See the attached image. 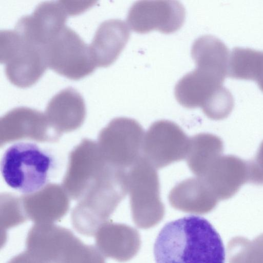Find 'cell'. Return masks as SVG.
Wrapping results in <instances>:
<instances>
[{"instance_id":"2e32d148","label":"cell","mask_w":263,"mask_h":263,"mask_svg":"<svg viewBox=\"0 0 263 263\" xmlns=\"http://www.w3.org/2000/svg\"><path fill=\"white\" fill-rule=\"evenodd\" d=\"M46 113L51 122L59 126H77L85 116V102L76 89L67 87L51 98Z\"/></svg>"},{"instance_id":"5b68a950","label":"cell","mask_w":263,"mask_h":263,"mask_svg":"<svg viewBox=\"0 0 263 263\" xmlns=\"http://www.w3.org/2000/svg\"><path fill=\"white\" fill-rule=\"evenodd\" d=\"M144 135V129L136 120L116 118L102 129L97 144L107 162L128 170L142 156Z\"/></svg>"},{"instance_id":"44dd1931","label":"cell","mask_w":263,"mask_h":263,"mask_svg":"<svg viewBox=\"0 0 263 263\" xmlns=\"http://www.w3.org/2000/svg\"><path fill=\"white\" fill-rule=\"evenodd\" d=\"M0 226L2 236L12 228L21 224L28 219L25 214L21 200H12L2 205Z\"/></svg>"},{"instance_id":"7a4b0ae2","label":"cell","mask_w":263,"mask_h":263,"mask_svg":"<svg viewBox=\"0 0 263 263\" xmlns=\"http://www.w3.org/2000/svg\"><path fill=\"white\" fill-rule=\"evenodd\" d=\"M55 160L49 151L30 142H17L5 151L1 162L2 175L7 184L24 195L46 186Z\"/></svg>"},{"instance_id":"52a82bcc","label":"cell","mask_w":263,"mask_h":263,"mask_svg":"<svg viewBox=\"0 0 263 263\" xmlns=\"http://www.w3.org/2000/svg\"><path fill=\"white\" fill-rule=\"evenodd\" d=\"M128 192L134 219L139 223L157 222L164 206L160 196L156 168L142 156L127 170Z\"/></svg>"},{"instance_id":"4fadbf2b","label":"cell","mask_w":263,"mask_h":263,"mask_svg":"<svg viewBox=\"0 0 263 263\" xmlns=\"http://www.w3.org/2000/svg\"><path fill=\"white\" fill-rule=\"evenodd\" d=\"M201 178L218 201L228 199L249 181L248 163L235 156H221Z\"/></svg>"},{"instance_id":"30bf717a","label":"cell","mask_w":263,"mask_h":263,"mask_svg":"<svg viewBox=\"0 0 263 263\" xmlns=\"http://www.w3.org/2000/svg\"><path fill=\"white\" fill-rule=\"evenodd\" d=\"M185 17L184 6L177 1H141L130 8L128 27L135 32L145 33L158 30L171 33L179 30Z\"/></svg>"},{"instance_id":"8fae6325","label":"cell","mask_w":263,"mask_h":263,"mask_svg":"<svg viewBox=\"0 0 263 263\" xmlns=\"http://www.w3.org/2000/svg\"><path fill=\"white\" fill-rule=\"evenodd\" d=\"M72 15L67 1H47L40 3L31 14L23 16L14 30L25 39L45 46L66 26Z\"/></svg>"},{"instance_id":"9a60e30c","label":"cell","mask_w":263,"mask_h":263,"mask_svg":"<svg viewBox=\"0 0 263 263\" xmlns=\"http://www.w3.org/2000/svg\"><path fill=\"white\" fill-rule=\"evenodd\" d=\"M168 201L176 209L199 214L212 211L218 200L202 178L191 177L177 183L170 191Z\"/></svg>"},{"instance_id":"277c9868","label":"cell","mask_w":263,"mask_h":263,"mask_svg":"<svg viewBox=\"0 0 263 263\" xmlns=\"http://www.w3.org/2000/svg\"><path fill=\"white\" fill-rule=\"evenodd\" d=\"M0 61L10 82L20 88L34 84L48 67L44 48L14 29L0 32Z\"/></svg>"},{"instance_id":"603a6c76","label":"cell","mask_w":263,"mask_h":263,"mask_svg":"<svg viewBox=\"0 0 263 263\" xmlns=\"http://www.w3.org/2000/svg\"><path fill=\"white\" fill-rule=\"evenodd\" d=\"M249 181L257 185L263 184V141L256 156L248 162Z\"/></svg>"},{"instance_id":"6da1fadb","label":"cell","mask_w":263,"mask_h":263,"mask_svg":"<svg viewBox=\"0 0 263 263\" xmlns=\"http://www.w3.org/2000/svg\"><path fill=\"white\" fill-rule=\"evenodd\" d=\"M154 254L156 263H224L226 258L219 234L206 219L195 215L166 223Z\"/></svg>"},{"instance_id":"9c48e42d","label":"cell","mask_w":263,"mask_h":263,"mask_svg":"<svg viewBox=\"0 0 263 263\" xmlns=\"http://www.w3.org/2000/svg\"><path fill=\"white\" fill-rule=\"evenodd\" d=\"M69 229L52 224H35L29 230L26 250L22 253L30 263H66L77 241Z\"/></svg>"},{"instance_id":"ba28073f","label":"cell","mask_w":263,"mask_h":263,"mask_svg":"<svg viewBox=\"0 0 263 263\" xmlns=\"http://www.w3.org/2000/svg\"><path fill=\"white\" fill-rule=\"evenodd\" d=\"M190 138L176 123L166 120L154 122L146 132L142 156L156 169L186 158Z\"/></svg>"},{"instance_id":"ffe728a7","label":"cell","mask_w":263,"mask_h":263,"mask_svg":"<svg viewBox=\"0 0 263 263\" xmlns=\"http://www.w3.org/2000/svg\"><path fill=\"white\" fill-rule=\"evenodd\" d=\"M229 263H263V235L252 241L233 239L228 246Z\"/></svg>"},{"instance_id":"7c38bea8","label":"cell","mask_w":263,"mask_h":263,"mask_svg":"<svg viewBox=\"0 0 263 263\" xmlns=\"http://www.w3.org/2000/svg\"><path fill=\"white\" fill-rule=\"evenodd\" d=\"M221 80L196 68L184 76L176 84L175 96L178 102L187 108L204 110L229 90Z\"/></svg>"},{"instance_id":"e0dca14e","label":"cell","mask_w":263,"mask_h":263,"mask_svg":"<svg viewBox=\"0 0 263 263\" xmlns=\"http://www.w3.org/2000/svg\"><path fill=\"white\" fill-rule=\"evenodd\" d=\"M223 149V142L219 137L209 133L194 135L190 138L187 164L195 175L203 177L221 156Z\"/></svg>"},{"instance_id":"7402d4cb","label":"cell","mask_w":263,"mask_h":263,"mask_svg":"<svg viewBox=\"0 0 263 263\" xmlns=\"http://www.w3.org/2000/svg\"><path fill=\"white\" fill-rule=\"evenodd\" d=\"M66 263H105L104 256L96 246L84 244L80 239L73 246Z\"/></svg>"},{"instance_id":"8992f818","label":"cell","mask_w":263,"mask_h":263,"mask_svg":"<svg viewBox=\"0 0 263 263\" xmlns=\"http://www.w3.org/2000/svg\"><path fill=\"white\" fill-rule=\"evenodd\" d=\"M44 49L48 67L70 80H80L97 67L89 46L66 26Z\"/></svg>"},{"instance_id":"ac0fdd59","label":"cell","mask_w":263,"mask_h":263,"mask_svg":"<svg viewBox=\"0 0 263 263\" xmlns=\"http://www.w3.org/2000/svg\"><path fill=\"white\" fill-rule=\"evenodd\" d=\"M24 195L21 202L28 219L35 224H52L63 217L69 209V201L66 193L60 197L40 196L38 192Z\"/></svg>"},{"instance_id":"5bb4252c","label":"cell","mask_w":263,"mask_h":263,"mask_svg":"<svg viewBox=\"0 0 263 263\" xmlns=\"http://www.w3.org/2000/svg\"><path fill=\"white\" fill-rule=\"evenodd\" d=\"M129 36V27L123 21L110 19L102 22L89 45L96 67L111 65L125 47Z\"/></svg>"},{"instance_id":"d6986e66","label":"cell","mask_w":263,"mask_h":263,"mask_svg":"<svg viewBox=\"0 0 263 263\" xmlns=\"http://www.w3.org/2000/svg\"><path fill=\"white\" fill-rule=\"evenodd\" d=\"M228 75L235 79L255 81L263 91V51L234 48L230 54Z\"/></svg>"},{"instance_id":"3957f363","label":"cell","mask_w":263,"mask_h":263,"mask_svg":"<svg viewBox=\"0 0 263 263\" xmlns=\"http://www.w3.org/2000/svg\"><path fill=\"white\" fill-rule=\"evenodd\" d=\"M128 193L127 171L110 167L96 180L73 209L72 214L84 231L96 233Z\"/></svg>"}]
</instances>
